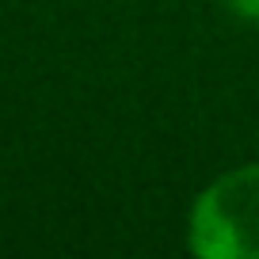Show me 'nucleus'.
I'll list each match as a JSON object with an SVG mask.
<instances>
[{
    "label": "nucleus",
    "mask_w": 259,
    "mask_h": 259,
    "mask_svg": "<svg viewBox=\"0 0 259 259\" xmlns=\"http://www.w3.org/2000/svg\"><path fill=\"white\" fill-rule=\"evenodd\" d=\"M191 248L202 259H259V164L225 171L194 198Z\"/></svg>",
    "instance_id": "1"
},
{
    "label": "nucleus",
    "mask_w": 259,
    "mask_h": 259,
    "mask_svg": "<svg viewBox=\"0 0 259 259\" xmlns=\"http://www.w3.org/2000/svg\"><path fill=\"white\" fill-rule=\"evenodd\" d=\"M229 12L240 19H248V23H259V0H225Z\"/></svg>",
    "instance_id": "2"
}]
</instances>
